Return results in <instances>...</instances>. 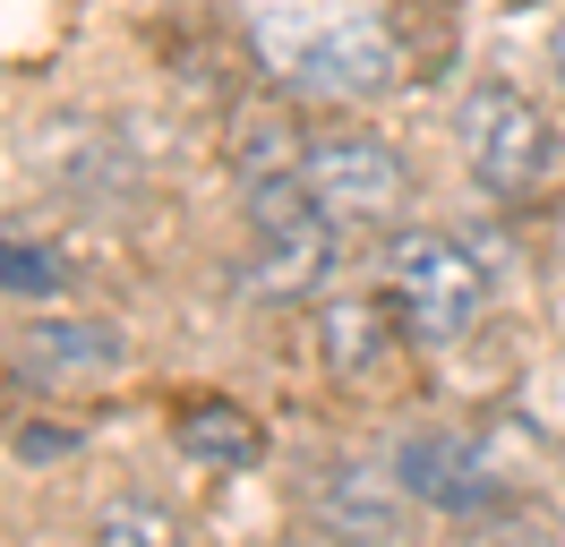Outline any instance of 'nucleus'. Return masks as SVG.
Returning a JSON list of instances; mask_svg holds the SVG:
<instances>
[{"label":"nucleus","mask_w":565,"mask_h":547,"mask_svg":"<svg viewBox=\"0 0 565 547\" xmlns=\"http://www.w3.org/2000/svg\"><path fill=\"white\" fill-rule=\"evenodd\" d=\"M326 351H334V368H352V360H369V308H334L326 317Z\"/></svg>","instance_id":"nucleus-9"},{"label":"nucleus","mask_w":565,"mask_h":547,"mask_svg":"<svg viewBox=\"0 0 565 547\" xmlns=\"http://www.w3.org/2000/svg\"><path fill=\"white\" fill-rule=\"evenodd\" d=\"M0 291H61L52 248H0Z\"/></svg>","instance_id":"nucleus-8"},{"label":"nucleus","mask_w":565,"mask_h":547,"mask_svg":"<svg viewBox=\"0 0 565 547\" xmlns=\"http://www.w3.org/2000/svg\"><path fill=\"white\" fill-rule=\"evenodd\" d=\"M455 146H462V171L489 189V197H531L540 180H548V154H557V137H548V111L523 95V86H471L455 111Z\"/></svg>","instance_id":"nucleus-3"},{"label":"nucleus","mask_w":565,"mask_h":547,"mask_svg":"<svg viewBox=\"0 0 565 547\" xmlns=\"http://www.w3.org/2000/svg\"><path fill=\"white\" fill-rule=\"evenodd\" d=\"M129 530H146V539H163V513H111L104 539H129Z\"/></svg>","instance_id":"nucleus-10"},{"label":"nucleus","mask_w":565,"mask_h":547,"mask_svg":"<svg viewBox=\"0 0 565 547\" xmlns=\"http://www.w3.org/2000/svg\"><path fill=\"white\" fill-rule=\"evenodd\" d=\"M300 180H309V197L343 223V232H377V223H394L403 214V197H412V180H403V163H394L377 137L360 129H334V137H309L300 146Z\"/></svg>","instance_id":"nucleus-5"},{"label":"nucleus","mask_w":565,"mask_h":547,"mask_svg":"<svg viewBox=\"0 0 565 547\" xmlns=\"http://www.w3.org/2000/svg\"><path fill=\"white\" fill-rule=\"evenodd\" d=\"M548 61H557V95H565V18H557V34H548Z\"/></svg>","instance_id":"nucleus-11"},{"label":"nucleus","mask_w":565,"mask_h":547,"mask_svg":"<svg viewBox=\"0 0 565 547\" xmlns=\"http://www.w3.org/2000/svg\"><path fill=\"white\" fill-rule=\"evenodd\" d=\"M180 444H189V453H214V462H232V471H248V462H257V428H248L232 403L180 410Z\"/></svg>","instance_id":"nucleus-7"},{"label":"nucleus","mask_w":565,"mask_h":547,"mask_svg":"<svg viewBox=\"0 0 565 547\" xmlns=\"http://www.w3.org/2000/svg\"><path fill=\"white\" fill-rule=\"evenodd\" d=\"M248 34L266 68L309 95H377L394 77V34L360 0H257Z\"/></svg>","instance_id":"nucleus-1"},{"label":"nucleus","mask_w":565,"mask_h":547,"mask_svg":"<svg viewBox=\"0 0 565 547\" xmlns=\"http://www.w3.org/2000/svg\"><path fill=\"white\" fill-rule=\"evenodd\" d=\"M386 291L420 342H462L489 308V274L455 232H403L386 248Z\"/></svg>","instance_id":"nucleus-4"},{"label":"nucleus","mask_w":565,"mask_h":547,"mask_svg":"<svg viewBox=\"0 0 565 547\" xmlns=\"http://www.w3.org/2000/svg\"><path fill=\"white\" fill-rule=\"evenodd\" d=\"M334 239H343V223L309 197L300 171H266L248 189V282L266 300H309L334 266Z\"/></svg>","instance_id":"nucleus-2"},{"label":"nucleus","mask_w":565,"mask_h":547,"mask_svg":"<svg viewBox=\"0 0 565 547\" xmlns=\"http://www.w3.org/2000/svg\"><path fill=\"white\" fill-rule=\"evenodd\" d=\"M394 479H403L420 505H437V513H480V505H497V471L480 462V444H462V437H403Z\"/></svg>","instance_id":"nucleus-6"}]
</instances>
